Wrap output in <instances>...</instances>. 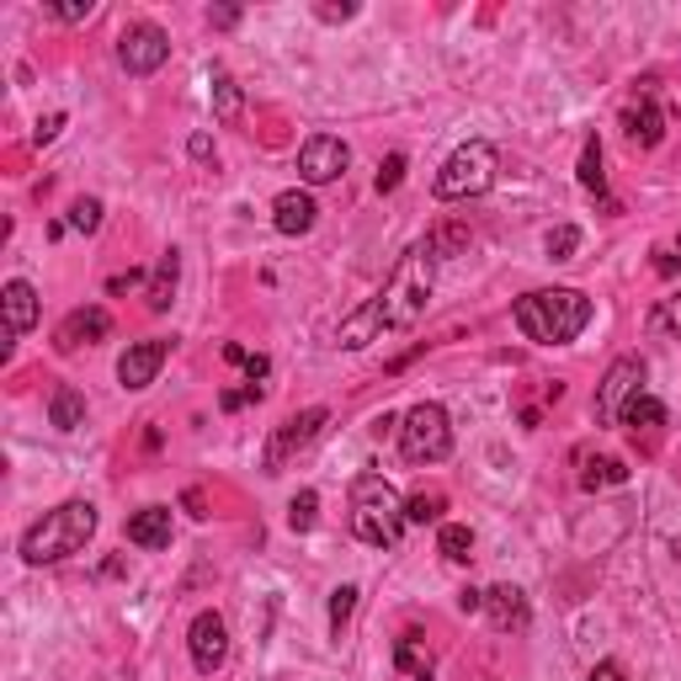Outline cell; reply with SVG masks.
Here are the masks:
<instances>
[{"label":"cell","instance_id":"19","mask_svg":"<svg viewBox=\"0 0 681 681\" xmlns=\"http://www.w3.org/2000/svg\"><path fill=\"white\" fill-rule=\"evenodd\" d=\"M613 485H628V464L607 453H581V490H613Z\"/></svg>","mask_w":681,"mask_h":681},{"label":"cell","instance_id":"42","mask_svg":"<svg viewBox=\"0 0 681 681\" xmlns=\"http://www.w3.org/2000/svg\"><path fill=\"white\" fill-rule=\"evenodd\" d=\"M192 160H208V155H213V145H208V134H192Z\"/></svg>","mask_w":681,"mask_h":681},{"label":"cell","instance_id":"16","mask_svg":"<svg viewBox=\"0 0 681 681\" xmlns=\"http://www.w3.org/2000/svg\"><path fill=\"white\" fill-rule=\"evenodd\" d=\"M315 213H320L315 198L294 187V192H277V203H272V224H277L283 235H309V230H315Z\"/></svg>","mask_w":681,"mask_h":681},{"label":"cell","instance_id":"37","mask_svg":"<svg viewBox=\"0 0 681 681\" xmlns=\"http://www.w3.org/2000/svg\"><path fill=\"white\" fill-rule=\"evenodd\" d=\"M315 11H320V22H352L357 17L352 0H341V6H315Z\"/></svg>","mask_w":681,"mask_h":681},{"label":"cell","instance_id":"22","mask_svg":"<svg viewBox=\"0 0 681 681\" xmlns=\"http://www.w3.org/2000/svg\"><path fill=\"white\" fill-rule=\"evenodd\" d=\"M394 666H400L405 681H432V655L421 650V634H405V639L394 645Z\"/></svg>","mask_w":681,"mask_h":681},{"label":"cell","instance_id":"14","mask_svg":"<svg viewBox=\"0 0 681 681\" xmlns=\"http://www.w3.org/2000/svg\"><path fill=\"white\" fill-rule=\"evenodd\" d=\"M166 357H171V341H134V347L123 352V362H118L123 389H149Z\"/></svg>","mask_w":681,"mask_h":681},{"label":"cell","instance_id":"8","mask_svg":"<svg viewBox=\"0 0 681 681\" xmlns=\"http://www.w3.org/2000/svg\"><path fill=\"white\" fill-rule=\"evenodd\" d=\"M639 384H645V362H639V357H618V362L607 368L602 389H596V421H602V426H618L623 411H628V400L645 394Z\"/></svg>","mask_w":681,"mask_h":681},{"label":"cell","instance_id":"18","mask_svg":"<svg viewBox=\"0 0 681 681\" xmlns=\"http://www.w3.org/2000/svg\"><path fill=\"white\" fill-rule=\"evenodd\" d=\"M6 326H11V336H28L38 326V288L22 277L6 283Z\"/></svg>","mask_w":681,"mask_h":681},{"label":"cell","instance_id":"15","mask_svg":"<svg viewBox=\"0 0 681 681\" xmlns=\"http://www.w3.org/2000/svg\"><path fill=\"white\" fill-rule=\"evenodd\" d=\"M485 613H490V628L496 634H517V628H528V596L517 592V586H496V592H485Z\"/></svg>","mask_w":681,"mask_h":681},{"label":"cell","instance_id":"25","mask_svg":"<svg viewBox=\"0 0 681 681\" xmlns=\"http://www.w3.org/2000/svg\"><path fill=\"white\" fill-rule=\"evenodd\" d=\"M650 336H660V341H681V294L660 298L650 309Z\"/></svg>","mask_w":681,"mask_h":681},{"label":"cell","instance_id":"5","mask_svg":"<svg viewBox=\"0 0 681 681\" xmlns=\"http://www.w3.org/2000/svg\"><path fill=\"white\" fill-rule=\"evenodd\" d=\"M496 187V145L485 139H469L464 149L447 155V166L437 171V198L443 203H458V198H479Z\"/></svg>","mask_w":681,"mask_h":681},{"label":"cell","instance_id":"35","mask_svg":"<svg viewBox=\"0 0 681 681\" xmlns=\"http://www.w3.org/2000/svg\"><path fill=\"white\" fill-rule=\"evenodd\" d=\"M655 272H660V277H677V272H681L677 245H660V251H655Z\"/></svg>","mask_w":681,"mask_h":681},{"label":"cell","instance_id":"21","mask_svg":"<svg viewBox=\"0 0 681 681\" xmlns=\"http://www.w3.org/2000/svg\"><path fill=\"white\" fill-rule=\"evenodd\" d=\"M177 277H181V256H177V251H166V256L155 262V277H149V294H145L155 315H166V309H171V294H177Z\"/></svg>","mask_w":681,"mask_h":681},{"label":"cell","instance_id":"11","mask_svg":"<svg viewBox=\"0 0 681 681\" xmlns=\"http://www.w3.org/2000/svg\"><path fill=\"white\" fill-rule=\"evenodd\" d=\"M187 645H192V666H198L203 677H213V671L230 660V628H224L219 613H198L192 628H187Z\"/></svg>","mask_w":681,"mask_h":681},{"label":"cell","instance_id":"38","mask_svg":"<svg viewBox=\"0 0 681 681\" xmlns=\"http://www.w3.org/2000/svg\"><path fill=\"white\" fill-rule=\"evenodd\" d=\"M60 128H64V113H49V118L38 123V134H32V139H38V145H49V139H60Z\"/></svg>","mask_w":681,"mask_h":681},{"label":"cell","instance_id":"9","mask_svg":"<svg viewBox=\"0 0 681 681\" xmlns=\"http://www.w3.org/2000/svg\"><path fill=\"white\" fill-rule=\"evenodd\" d=\"M118 60L128 75H155L160 64L171 60V38L155 28V22H134V28H123V38H118Z\"/></svg>","mask_w":681,"mask_h":681},{"label":"cell","instance_id":"1","mask_svg":"<svg viewBox=\"0 0 681 681\" xmlns=\"http://www.w3.org/2000/svg\"><path fill=\"white\" fill-rule=\"evenodd\" d=\"M426 298H432V256L415 245L400 256V267L389 272L384 294L368 298L362 309H357L352 320L341 326V347H368L379 330H411L421 315H426Z\"/></svg>","mask_w":681,"mask_h":681},{"label":"cell","instance_id":"41","mask_svg":"<svg viewBox=\"0 0 681 681\" xmlns=\"http://www.w3.org/2000/svg\"><path fill=\"white\" fill-rule=\"evenodd\" d=\"M208 22H213V28H235L240 11H235V6H219V11H208Z\"/></svg>","mask_w":681,"mask_h":681},{"label":"cell","instance_id":"29","mask_svg":"<svg viewBox=\"0 0 681 681\" xmlns=\"http://www.w3.org/2000/svg\"><path fill=\"white\" fill-rule=\"evenodd\" d=\"M437 549H443V560L464 564V560H469V549H475V533H469L464 522H443V533H437Z\"/></svg>","mask_w":681,"mask_h":681},{"label":"cell","instance_id":"43","mask_svg":"<svg viewBox=\"0 0 681 681\" xmlns=\"http://www.w3.org/2000/svg\"><path fill=\"white\" fill-rule=\"evenodd\" d=\"M134 283H139V272H128V277H113V283H107V288H113V294H128V288H134Z\"/></svg>","mask_w":681,"mask_h":681},{"label":"cell","instance_id":"3","mask_svg":"<svg viewBox=\"0 0 681 681\" xmlns=\"http://www.w3.org/2000/svg\"><path fill=\"white\" fill-rule=\"evenodd\" d=\"M96 533V506L91 501H64L54 506L43 522H32L22 533V560L28 564H60L70 554H81Z\"/></svg>","mask_w":681,"mask_h":681},{"label":"cell","instance_id":"17","mask_svg":"<svg viewBox=\"0 0 681 681\" xmlns=\"http://www.w3.org/2000/svg\"><path fill=\"white\" fill-rule=\"evenodd\" d=\"M128 543L139 549H171V506H145L128 517Z\"/></svg>","mask_w":681,"mask_h":681},{"label":"cell","instance_id":"23","mask_svg":"<svg viewBox=\"0 0 681 681\" xmlns=\"http://www.w3.org/2000/svg\"><path fill=\"white\" fill-rule=\"evenodd\" d=\"M213 113H219V123H240V113H245L235 75H230L224 64H213Z\"/></svg>","mask_w":681,"mask_h":681},{"label":"cell","instance_id":"33","mask_svg":"<svg viewBox=\"0 0 681 681\" xmlns=\"http://www.w3.org/2000/svg\"><path fill=\"white\" fill-rule=\"evenodd\" d=\"M575 245H581V230H575V224L549 230V256H554V262H570V256H575Z\"/></svg>","mask_w":681,"mask_h":681},{"label":"cell","instance_id":"24","mask_svg":"<svg viewBox=\"0 0 681 681\" xmlns=\"http://www.w3.org/2000/svg\"><path fill=\"white\" fill-rule=\"evenodd\" d=\"M49 421H54L60 432H75V426L86 421V394H81V389H54V400H49Z\"/></svg>","mask_w":681,"mask_h":681},{"label":"cell","instance_id":"20","mask_svg":"<svg viewBox=\"0 0 681 681\" xmlns=\"http://www.w3.org/2000/svg\"><path fill=\"white\" fill-rule=\"evenodd\" d=\"M618 426H628L634 432V443L645 437V443H655V432L666 426V405L655 400V394H639V400H628V411H623Z\"/></svg>","mask_w":681,"mask_h":681},{"label":"cell","instance_id":"13","mask_svg":"<svg viewBox=\"0 0 681 681\" xmlns=\"http://www.w3.org/2000/svg\"><path fill=\"white\" fill-rule=\"evenodd\" d=\"M623 139L634 149H655L666 139V113H660V102H655L650 91L639 96V102H628L623 107Z\"/></svg>","mask_w":681,"mask_h":681},{"label":"cell","instance_id":"26","mask_svg":"<svg viewBox=\"0 0 681 681\" xmlns=\"http://www.w3.org/2000/svg\"><path fill=\"white\" fill-rule=\"evenodd\" d=\"M443 511H447V496L443 490H415L411 501H405V522H443Z\"/></svg>","mask_w":681,"mask_h":681},{"label":"cell","instance_id":"2","mask_svg":"<svg viewBox=\"0 0 681 681\" xmlns=\"http://www.w3.org/2000/svg\"><path fill=\"white\" fill-rule=\"evenodd\" d=\"M517 330L538 341V347H564L575 341L581 330L592 326V298L575 294V288H538V294L517 298Z\"/></svg>","mask_w":681,"mask_h":681},{"label":"cell","instance_id":"36","mask_svg":"<svg viewBox=\"0 0 681 681\" xmlns=\"http://www.w3.org/2000/svg\"><path fill=\"white\" fill-rule=\"evenodd\" d=\"M49 17H60V22H86L91 0H75V6H49Z\"/></svg>","mask_w":681,"mask_h":681},{"label":"cell","instance_id":"34","mask_svg":"<svg viewBox=\"0 0 681 681\" xmlns=\"http://www.w3.org/2000/svg\"><path fill=\"white\" fill-rule=\"evenodd\" d=\"M405 181V155H389L384 166H379V192H394Z\"/></svg>","mask_w":681,"mask_h":681},{"label":"cell","instance_id":"31","mask_svg":"<svg viewBox=\"0 0 681 681\" xmlns=\"http://www.w3.org/2000/svg\"><path fill=\"white\" fill-rule=\"evenodd\" d=\"M70 230L96 235V230H102V203H96V198H75V203H70Z\"/></svg>","mask_w":681,"mask_h":681},{"label":"cell","instance_id":"27","mask_svg":"<svg viewBox=\"0 0 681 681\" xmlns=\"http://www.w3.org/2000/svg\"><path fill=\"white\" fill-rule=\"evenodd\" d=\"M581 187H586V192H596V198H602V192H607V171H602V139H586V149H581Z\"/></svg>","mask_w":681,"mask_h":681},{"label":"cell","instance_id":"44","mask_svg":"<svg viewBox=\"0 0 681 681\" xmlns=\"http://www.w3.org/2000/svg\"><path fill=\"white\" fill-rule=\"evenodd\" d=\"M187 511H192V517H208V511H203V490H187Z\"/></svg>","mask_w":681,"mask_h":681},{"label":"cell","instance_id":"40","mask_svg":"<svg viewBox=\"0 0 681 681\" xmlns=\"http://www.w3.org/2000/svg\"><path fill=\"white\" fill-rule=\"evenodd\" d=\"M592 681H628V677H623V666H618V660H602V666L592 671Z\"/></svg>","mask_w":681,"mask_h":681},{"label":"cell","instance_id":"10","mask_svg":"<svg viewBox=\"0 0 681 681\" xmlns=\"http://www.w3.org/2000/svg\"><path fill=\"white\" fill-rule=\"evenodd\" d=\"M347 160H352V149L341 145L336 134H315L309 145L298 149V177L309 181V187H326L347 171Z\"/></svg>","mask_w":681,"mask_h":681},{"label":"cell","instance_id":"28","mask_svg":"<svg viewBox=\"0 0 681 681\" xmlns=\"http://www.w3.org/2000/svg\"><path fill=\"white\" fill-rule=\"evenodd\" d=\"M464 245H469V230H464V224H443V230H432V235H426V245H421V251L437 262V256H458Z\"/></svg>","mask_w":681,"mask_h":681},{"label":"cell","instance_id":"39","mask_svg":"<svg viewBox=\"0 0 681 681\" xmlns=\"http://www.w3.org/2000/svg\"><path fill=\"white\" fill-rule=\"evenodd\" d=\"M240 368L251 373V384H256V379H267V357H262V352H245V362H240Z\"/></svg>","mask_w":681,"mask_h":681},{"label":"cell","instance_id":"30","mask_svg":"<svg viewBox=\"0 0 681 681\" xmlns=\"http://www.w3.org/2000/svg\"><path fill=\"white\" fill-rule=\"evenodd\" d=\"M315 517H320V496H315V490H298L294 501H288V528H294V533H309Z\"/></svg>","mask_w":681,"mask_h":681},{"label":"cell","instance_id":"7","mask_svg":"<svg viewBox=\"0 0 681 681\" xmlns=\"http://www.w3.org/2000/svg\"><path fill=\"white\" fill-rule=\"evenodd\" d=\"M330 415L320 411V405H309V411H298V415H288L277 432H272V443H267V453H262V469L267 475H283L288 464H294V453H304V447L320 437V426H326Z\"/></svg>","mask_w":681,"mask_h":681},{"label":"cell","instance_id":"32","mask_svg":"<svg viewBox=\"0 0 681 681\" xmlns=\"http://www.w3.org/2000/svg\"><path fill=\"white\" fill-rule=\"evenodd\" d=\"M352 607H357V586H336V592H330V628H336V634L352 623Z\"/></svg>","mask_w":681,"mask_h":681},{"label":"cell","instance_id":"6","mask_svg":"<svg viewBox=\"0 0 681 681\" xmlns=\"http://www.w3.org/2000/svg\"><path fill=\"white\" fill-rule=\"evenodd\" d=\"M400 453L405 464H443L453 453V426H447V411L443 405H415L405 421H400Z\"/></svg>","mask_w":681,"mask_h":681},{"label":"cell","instance_id":"12","mask_svg":"<svg viewBox=\"0 0 681 681\" xmlns=\"http://www.w3.org/2000/svg\"><path fill=\"white\" fill-rule=\"evenodd\" d=\"M107 330H113V315L102 309V304H86V309H70L54 330V347L60 352H81L91 341H107Z\"/></svg>","mask_w":681,"mask_h":681},{"label":"cell","instance_id":"4","mask_svg":"<svg viewBox=\"0 0 681 681\" xmlns=\"http://www.w3.org/2000/svg\"><path fill=\"white\" fill-rule=\"evenodd\" d=\"M352 533L373 549H394L405 533V501L394 496V485L384 475L352 479Z\"/></svg>","mask_w":681,"mask_h":681}]
</instances>
